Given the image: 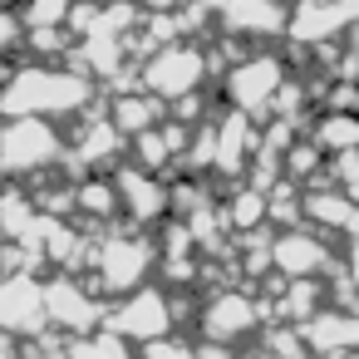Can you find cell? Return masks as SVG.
<instances>
[{
    "instance_id": "obj_6",
    "label": "cell",
    "mask_w": 359,
    "mask_h": 359,
    "mask_svg": "<svg viewBox=\"0 0 359 359\" xmlns=\"http://www.w3.org/2000/svg\"><path fill=\"white\" fill-rule=\"evenodd\" d=\"M276 256H280V266H285L290 276H300V271H315V266H320V246H315V241H305V236H285Z\"/></svg>"
},
{
    "instance_id": "obj_7",
    "label": "cell",
    "mask_w": 359,
    "mask_h": 359,
    "mask_svg": "<svg viewBox=\"0 0 359 359\" xmlns=\"http://www.w3.org/2000/svg\"><path fill=\"white\" fill-rule=\"evenodd\" d=\"M153 114H158L153 104H143V99H128V104L118 109V128H128V133H138L143 123H153Z\"/></svg>"
},
{
    "instance_id": "obj_4",
    "label": "cell",
    "mask_w": 359,
    "mask_h": 359,
    "mask_svg": "<svg viewBox=\"0 0 359 359\" xmlns=\"http://www.w3.org/2000/svg\"><path fill=\"white\" fill-rule=\"evenodd\" d=\"M25 300H40V290L30 285V276L0 285V325H11V330H30V325H40L35 315H25Z\"/></svg>"
},
{
    "instance_id": "obj_8",
    "label": "cell",
    "mask_w": 359,
    "mask_h": 359,
    "mask_svg": "<svg viewBox=\"0 0 359 359\" xmlns=\"http://www.w3.org/2000/svg\"><path fill=\"white\" fill-rule=\"evenodd\" d=\"M0 45H11V20L0 15Z\"/></svg>"
},
{
    "instance_id": "obj_5",
    "label": "cell",
    "mask_w": 359,
    "mask_h": 359,
    "mask_svg": "<svg viewBox=\"0 0 359 359\" xmlns=\"http://www.w3.org/2000/svg\"><path fill=\"white\" fill-rule=\"evenodd\" d=\"M123 330H138L143 334V325H148V334H158L163 325H168V315H163V300L158 295H138L133 300V310H123V320H118Z\"/></svg>"
},
{
    "instance_id": "obj_1",
    "label": "cell",
    "mask_w": 359,
    "mask_h": 359,
    "mask_svg": "<svg viewBox=\"0 0 359 359\" xmlns=\"http://www.w3.org/2000/svg\"><path fill=\"white\" fill-rule=\"evenodd\" d=\"M202 79V60L192 55V50H163L153 65H148V84L158 89V94H182V89H192Z\"/></svg>"
},
{
    "instance_id": "obj_2",
    "label": "cell",
    "mask_w": 359,
    "mask_h": 359,
    "mask_svg": "<svg viewBox=\"0 0 359 359\" xmlns=\"http://www.w3.org/2000/svg\"><path fill=\"white\" fill-rule=\"evenodd\" d=\"M276 84H280V65H271V60L246 65V69H236V74H231V99H236L241 109H256Z\"/></svg>"
},
{
    "instance_id": "obj_3",
    "label": "cell",
    "mask_w": 359,
    "mask_h": 359,
    "mask_svg": "<svg viewBox=\"0 0 359 359\" xmlns=\"http://www.w3.org/2000/svg\"><path fill=\"white\" fill-rule=\"evenodd\" d=\"M6 163L11 168H25V163H40L45 153H35V148H55L50 143V128L45 123H15V133H6Z\"/></svg>"
}]
</instances>
